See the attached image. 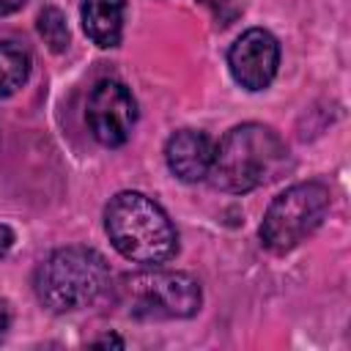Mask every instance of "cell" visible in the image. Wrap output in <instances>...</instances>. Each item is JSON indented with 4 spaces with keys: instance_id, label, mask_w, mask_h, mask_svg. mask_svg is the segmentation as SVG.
<instances>
[{
    "instance_id": "cell-1",
    "label": "cell",
    "mask_w": 351,
    "mask_h": 351,
    "mask_svg": "<svg viewBox=\"0 0 351 351\" xmlns=\"http://www.w3.org/2000/svg\"><path fill=\"white\" fill-rule=\"evenodd\" d=\"M288 165V148L263 123H241L230 129L214 148L208 181L222 192H250L274 178Z\"/></svg>"
},
{
    "instance_id": "cell-2",
    "label": "cell",
    "mask_w": 351,
    "mask_h": 351,
    "mask_svg": "<svg viewBox=\"0 0 351 351\" xmlns=\"http://www.w3.org/2000/svg\"><path fill=\"white\" fill-rule=\"evenodd\" d=\"M104 230L123 258L143 266H159L178 250L173 222L143 192H118L104 208Z\"/></svg>"
},
{
    "instance_id": "cell-3",
    "label": "cell",
    "mask_w": 351,
    "mask_h": 351,
    "mask_svg": "<svg viewBox=\"0 0 351 351\" xmlns=\"http://www.w3.org/2000/svg\"><path fill=\"white\" fill-rule=\"evenodd\" d=\"M110 266L90 247H63L55 250L36 271L38 299L55 310H80L90 304L107 285Z\"/></svg>"
},
{
    "instance_id": "cell-4",
    "label": "cell",
    "mask_w": 351,
    "mask_h": 351,
    "mask_svg": "<svg viewBox=\"0 0 351 351\" xmlns=\"http://www.w3.org/2000/svg\"><path fill=\"white\" fill-rule=\"evenodd\" d=\"M329 211V189L318 181L293 184L280 192L261 222V241L271 252H288L304 241Z\"/></svg>"
},
{
    "instance_id": "cell-5",
    "label": "cell",
    "mask_w": 351,
    "mask_h": 351,
    "mask_svg": "<svg viewBox=\"0 0 351 351\" xmlns=\"http://www.w3.org/2000/svg\"><path fill=\"white\" fill-rule=\"evenodd\" d=\"M137 318H189L200 310V285L186 271H140L123 280Z\"/></svg>"
},
{
    "instance_id": "cell-6",
    "label": "cell",
    "mask_w": 351,
    "mask_h": 351,
    "mask_svg": "<svg viewBox=\"0 0 351 351\" xmlns=\"http://www.w3.org/2000/svg\"><path fill=\"white\" fill-rule=\"evenodd\" d=\"M88 126L101 145H123L137 121V104L118 80H99L88 96Z\"/></svg>"
},
{
    "instance_id": "cell-7",
    "label": "cell",
    "mask_w": 351,
    "mask_h": 351,
    "mask_svg": "<svg viewBox=\"0 0 351 351\" xmlns=\"http://www.w3.org/2000/svg\"><path fill=\"white\" fill-rule=\"evenodd\" d=\"M228 66L233 80L247 88V90H263L280 66V44L277 38L263 30V27H252L247 33H241L230 52H228Z\"/></svg>"
},
{
    "instance_id": "cell-8",
    "label": "cell",
    "mask_w": 351,
    "mask_h": 351,
    "mask_svg": "<svg viewBox=\"0 0 351 351\" xmlns=\"http://www.w3.org/2000/svg\"><path fill=\"white\" fill-rule=\"evenodd\" d=\"M167 167L181 178V181H203L208 176L211 159H214V145L206 132L200 129H181L176 132L167 145H165Z\"/></svg>"
},
{
    "instance_id": "cell-9",
    "label": "cell",
    "mask_w": 351,
    "mask_h": 351,
    "mask_svg": "<svg viewBox=\"0 0 351 351\" xmlns=\"http://www.w3.org/2000/svg\"><path fill=\"white\" fill-rule=\"evenodd\" d=\"M126 0H82V30L96 47H115L123 33Z\"/></svg>"
},
{
    "instance_id": "cell-10",
    "label": "cell",
    "mask_w": 351,
    "mask_h": 351,
    "mask_svg": "<svg viewBox=\"0 0 351 351\" xmlns=\"http://www.w3.org/2000/svg\"><path fill=\"white\" fill-rule=\"evenodd\" d=\"M30 74V55L16 41H0V99L16 93Z\"/></svg>"
},
{
    "instance_id": "cell-11",
    "label": "cell",
    "mask_w": 351,
    "mask_h": 351,
    "mask_svg": "<svg viewBox=\"0 0 351 351\" xmlns=\"http://www.w3.org/2000/svg\"><path fill=\"white\" fill-rule=\"evenodd\" d=\"M36 27L52 52H63L69 47V25H66V16L60 14V8H52V5L44 8L36 19Z\"/></svg>"
},
{
    "instance_id": "cell-12",
    "label": "cell",
    "mask_w": 351,
    "mask_h": 351,
    "mask_svg": "<svg viewBox=\"0 0 351 351\" xmlns=\"http://www.w3.org/2000/svg\"><path fill=\"white\" fill-rule=\"evenodd\" d=\"M211 14H214V19H217V25H230L236 16H239V5H236V0H200Z\"/></svg>"
},
{
    "instance_id": "cell-13",
    "label": "cell",
    "mask_w": 351,
    "mask_h": 351,
    "mask_svg": "<svg viewBox=\"0 0 351 351\" xmlns=\"http://www.w3.org/2000/svg\"><path fill=\"white\" fill-rule=\"evenodd\" d=\"M11 244H14V233H11V228H8V225H3V222H0V258L11 250Z\"/></svg>"
},
{
    "instance_id": "cell-14",
    "label": "cell",
    "mask_w": 351,
    "mask_h": 351,
    "mask_svg": "<svg viewBox=\"0 0 351 351\" xmlns=\"http://www.w3.org/2000/svg\"><path fill=\"white\" fill-rule=\"evenodd\" d=\"M8 326H11V310H8V304L0 299V340L5 337Z\"/></svg>"
},
{
    "instance_id": "cell-15",
    "label": "cell",
    "mask_w": 351,
    "mask_h": 351,
    "mask_svg": "<svg viewBox=\"0 0 351 351\" xmlns=\"http://www.w3.org/2000/svg\"><path fill=\"white\" fill-rule=\"evenodd\" d=\"M25 0H0V16L3 14H14L16 8H22Z\"/></svg>"
},
{
    "instance_id": "cell-16",
    "label": "cell",
    "mask_w": 351,
    "mask_h": 351,
    "mask_svg": "<svg viewBox=\"0 0 351 351\" xmlns=\"http://www.w3.org/2000/svg\"><path fill=\"white\" fill-rule=\"evenodd\" d=\"M96 346H123V340H118V337H112V335H107V337H99V340H93Z\"/></svg>"
}]
</instances>
